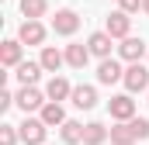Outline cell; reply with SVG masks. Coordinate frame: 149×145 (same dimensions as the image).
<instances>
[{"label": "cell", "instance_id": "obj_1", "mask_svg": "<svg viewBox=\"0 0 149 145\" xmlns=\"http://www.w3.org/2000/svg\"><path fill=\"white\" fill-rule=\"evenodd\" d=\"M45 131H49V124H45L42 117H24V121L17 124V135H21L24 145H42L45 142Z\"/></svg>", "mask_w": 149, "mask_h": 145}, {"label": "cell", "instance_id": "obj_2", "mask_svg": "<svg viewBox=\"0 0 149 145\" xmlns=\"http://www.w3.org/2000/svg\"><path fill=\"white\" fill-rule=\"evenodd\" d=\"M76 28H80V14L70 10V7H63V10H56V17H52V31L56 35H76Z\"/></svg>", "mask_w": 149, "mask_h": 145}, {"label": "cell", "instance_id": "obj_3", "mask_svg": "<svg viewBox=\"0 0 149 145\" xmlns=\"http://www.w3.org/2000/svg\"><path fill=\"white\" fill-rule=\"evenodd\" d=\"M104 31H108L111 38H128V31H132V17H128V10H114V14H108Z\"/></svg>", "mask_w": 149, "mask_h": 145}, {"label": "cell", "instance_id": "obj_4", "mask_svg": "<svg viewBox=\"0 0 149 145\" xmlns=\"http://www.w3.org/2000/svg\"><path fill=\"white\" fill-rule=\"evenodd\" d=\"M125 86H128V93H139V90H146L149 86V69L142 62H132L128 69H125V79H121Z\"/></svg>", "mask_w": 149, "mask_h": 145}, {"label": "cell", "instance_id": "obj_5", "mask_svg": "<svg viewBox=\"0 0 149 145\" xmlns=\"http://www.w3.org/2000/svg\"><path fill=\"white\" fill-rule=\"evenodd\" d=\"M108 110H111L114 121H132V117H135V100H132L128 93H118V97L108 100Z\"/></svg>", "mask_w": 149, "mask_h": 145}, {"label": "cell", "instance_id": "obj_6", "mask_svg": "<svg viewBox=\"0 0 149 145\" xmlns=\"http://www.w3.org/2000/svg\"><path fill=\"white\" fill-rule=\"evenodd\" d=\"M118 79H125V69L114 62L111 55H108V59H101V66H97V83L111 86V83H118Z\"/></svg>", "mask_w": 149, "mask_h": 145}, {"label": "cell", "instance_id": "obj_7", "mask_svg": "<svg viewBox=\"0 0 149 145\" xmlns=\"http://www.w3.org/2000/svg\"><path fill=\"white\" fill-rule=\"evenodd\" d=\"M17 38H21L24 45H42V41H45V28H42V21H38V17H28V21L21 24Z\"/></svg>", "mask_w": 149, "mask_h": 145}, {"label": "cell", "instance_id": "obj_8", "mask_svg": "<svg viewBox=\"0 0 149 145\" xmlns=\"http://www.w3.org/2000/svg\"><path fill=\"white\" fill-rule=\"evenodd\" d=\"M17 107L24 110V114H28V110H42L45 107V97L38 93L35 86H21V90H17Z\"/></svg>", "mask_w": 149, "mask_h": 145}, {"label": "cell", "instance_id": "obj_9", "mask_svg": "<svg viewBox=\"0 0 149 145\" xmlns=\"http://www.w3.org/2000/svg\"><path fill=\"white\" fill-rule=\"evenodd\" d=\"M118 52H121V59H125V62H139V59H142V55H146V41H142V38H121V45H118Z\"/></svg>", "mask_w": 149, "mask_h": 145}, {"label": "cell", "instance_id": "obj_10", "mask_svg": "<svg viewBox=\"0 0 149 145\" xmlns=\"http://www.w3.org/2000/svg\"><path fill=\"white\" fill-rule=\"evenodd\" d=\"M21 38H10V41H3V48H0V62L3 66H10V69H17L21 66Z\"/></svg>", "mask_w": 149, "mask_h": 145}, {"label": "cell", "instance_id": "obj_11", "mask_svg": "<svg viewBox=\"0 0 149 145\" xmlns=\"http://www.w3.org/2000/svg\"><path fill=\"white\" fill-rule=\"evenodd\" d=\"M70 100H73V107H80V110H90L94 104H97V90H94V86H73Z\"/></svg>", "mask_w": 149, "mask_h": 145}, {"label": "cell", "instance_id": "obj_12", "mask_svg": "<svg viewBox=\"0 0 149 145\" xmlns=\"http://www.w3.org/2000/svg\"><path fill=\"white\" fill-rule=\"evenodd\" d=\"M38 62H42V69H45V72H59V66L66 62V52H59V48L45 45V48H42V59H38Z\"/></svg>", "mask_w": 149, "mask_h": 145}, {"label": "cell", "instance_id": "obj_13", "mask_svg": "<svg viewBox=\"0 0 149 145\" xmlns=\"http://www.w3.org/2000/svg\"><path fill=\"white\" fill-rule=\"evenodd\" d=\"M111 41H114V38L108 35V31H94V35L87 38L90 52H94V55H101V59H108V55H111Z\"/></svg>", "mask_w": 149, "mask_h": 145}, {"label": "cell", "instance_id": "obj_14", "mask_svg": "<svg viewBox=\"0 0 149 145\" xmlns=\"http://www.w3.org/2000/svg\"><path fill=\"white\" fill-rule=\"evenodd\" d=\"M90 45H66V62L73 66V69H83L87 62H90Z\"/></svg>", "mask_w": 149, "mask_h": 145}, {"label": "cell", "instance_id": "obj_15", "mask_svg": "<svg viewBox=\"0 0 149 145\" xmlns=\"http://www.w3.org/2000/svg\"><path fill=\"white\" fill-rule=\"evenodd\" d=\"M135 138H139V135H135L132 121H118V124L111 128V145H132Z\"/></svg>", "mask_w": 149, "mask_h": 145}, {"label": "cell", "instance_id": "obj_16", "mask_svg": "<svg viewBox=\"0 0 149 145\" xmlns=\"http://www.w3.org/2000/svg\"><path fill=\"white\" fill-rule=\"evenodd\" d=\"M14 76H17V83H21V86H35L38 76H42V62H21Z\"/></svg>", "mask_w": 149, "mask_h": 145}, {"label": "cell", "instance_id": "obj_17", "mask_svg": "<svg viewBox=\"0 0 149 145\" xmlns=\"http://www.w3.org/2000/svg\"><path fill=\"white\" fill-rule=\"evenodd\" d=\"M104 138H111V131H108L101 121H90V124H83V145H101Z\"/></svg>", "mask_w": 149, "mask_h": 145}, {"label": "cell", "instance_id": "obj_18", "mask_svg": "<svg viewBox=\"0 0 149 145\" xmlns=\"http://www.w3.org/2000/svg\"><path fill=\"white\" fill-rule=\"evenodd\" d=\"M70 93H73V86H70L63 76H52V79H49V86H45V97H49V100H66Z\"/></svg>", "mask_w": 149, "mask_h": 145}, {"label": "cell", "instance_id": "obj_19", "mask_svg": "<svg viewBox=\"0 0 149 145\" xmlns=\"http://www.w3.org/2000/svg\"><path fill=\"white\" fill-rule=\"evenodd\" d=\"M42 121H45L49 128H52V124H63V121H66V110H63V104H59V100H49V104L42 107Z\"/></svg>", "mask_w": 149, "mask_h": 145}, {"label": "cell", "instance_id": "obj_20", "mask_svg": "<svg viewBox=\"0 0 149 145\" xmlns=\"http://www.w3.org/2000/svg\"><path fill=\"white\" fill-rule=\"evenodd\" d=\"M59 128H63V142H66V145L83 142V124H80V121H63Z\"/></svg>", "mask_w": 149, "mask_h": 145}, {"label": "cell", "instance_id": "obj_21", "mask_svg": "<svg viewBox=\"0 0 149 145\" xmlns=\"http://www.w3.org/2000/svg\"><path fill=\"white\" fill-rule=\"evenodd\" d=\"M49 10V0H21V14L24 17H42Z\"/></svg>", "mask_w": 149, "mask_h": 145}, {"label": "cell", "instance_id": "obj_22", "mask_svg": "<svg viewBox=\"0 0 149 145\" xmlns=\"http://www.w3.org/2000/svg\"><path fill=\"white\" fill-rule=\"evenodd\" d=\"M17 138H21V135L14 131V124H3V128H0V145H14Z\"/></svg>", "mask_w": 149, "mask_h": 145}, {"label": "cell", "instance_id": "obj_23", "mask_svg": "<svg viewBox=\"0 0 149 145\" xmlns=\"http://www.w3.org/2000/svg\"><path fill=\"white\" fill-rule=\"evenodd\" d=\"M132 128H135L139 138H149V121H146V117H132Z\"/></svg>", "mask_w": 149, "mask_h": 145}, {"label": "cell", "instance_id": "obj_24", "mask_svg": "<svg viewBox=\"0 0 149 145\" xmlns=\"http://www.w3.org/2000/svg\"><path fill=\"white\" fill-rule=\"evenodd\" d=\"M118 7L132 14V10H139V7H142V0H118Z\"/></svg>", "mask_w": 149, "mask_h": 145}, {"label": "cell", "instance_id": "obj_25", "mask_svg": "<svg viewBox=\"0 0 149 145\" xmlns=\"http://www.w3.org/2000/svg\"><path fill=\"white\" fill-rule=\"evenodd\" d=\"M142 10H146V14H149V0H142Z\"/></svg>", "mask_w": 149, "mask_h": 145}]
</instances>
